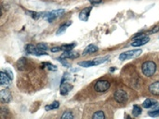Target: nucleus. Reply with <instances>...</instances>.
<instances>
[{"instance_id": "nucleus-6", "label": "nucleus", "mask_w": 159, "mask_h": 119, "mask_svg": "<svg viewBox=\"0 0 159 119\" xmlns=\"http://www.w3.org/2000/svg\"><path fill=\"white\" fill-rule=\"evenodd\" d=\"M26 50L28 53L30 54H33V55H35V56H41V55H47V53L45 51H42L40 50L39 48H37V47L32 45V44H29L27 45L26 47Z\"/></svg>"}, {"instance_id": "nucleus-19", "label": "nucleus", "mask_w": 159, "mask_h": 119, "mask_svg": "<svg viewBox=\"0 0 159 119\" xmlns=\"http://www.w3.org/2000/svg\"><path fill=\"white\" fill-rule=\"evenodd\" d=\"M92 118L93 119H104L105 118V115L102 111H98V112H95V114L92 116Z\"/></svg>"}, {"instance_id": "nucleus-11", "label": "nucleus", "mask_w": 159, "mask_h": 119, "mask_svg": "<svg viewBox=\"0 0 159 119\" xmlns=\"http://www.w3.org/2000/svg\"><path fill=\"white\" fill-rule=\"evenodd\" d=\"M1 78H0V84L2 86H8L11 82V78L9 77V76L4 72H1Z\"/></svg>"}, {"instance_id": "nucleus-23", "label": "nucleus", "mask_w": 159, "mask_h": 119, "mask_svg": "<svg viewBox=\"0 0 159 119\" xmlns=\"http://www.w3.org/2000/svg\"><path fill=\"white\" fill-rule=\"evenodd\" d=\"M37 48H39L40 50H42V51H47L48 50V45L47 44H44V43H40V44H37Z\"/></svg>"}, {"instance_id": "nucleus-28", "label": "nucleus", "mask_w": 159, "mask_h": 119, "mask_svg": "<svg viewBox=\"0 0 159 119\" xmlns=\"http://www.w3.org/2000/svg\"><path fill=\"white\" fill-rule=\"evenodd\" d=\"M58 61H59V62H61L63 65H65V66H70V64H69L68 62H64V61H63V58H61H61H58Z\"/></svg>"}, {"instance_id": "nucleus-27", "label": "nucleus", "mask_w": 159, "mask_h": 119, "mask_svg": "<svg viewBox=\"0 0 159 119\" xmlns=\"http://www.w3.org/2000/svg\"><path fill=\"white\" fill-rule=\"evenodd\" d=\"M148 115L150 117H159V109L157 110H155V111H152V112H149Z\"/></svg>"}, {"instance_id": "nucleus-5", "label": "nucleus", "mask_w": 159, "mask_h": 119, "mask_svg": "<svg viewBox=\"0 0 159 119\" xmlns=\"http://www.w3.org/2000/svg\"><path fill=\"white\" fill-rule=\"evenodd\" d=\"M63 13H64V9H58V10H54V11H51V12L45 14L44 17L46 20H48L49 22H51L53 20H55L56 18H58L59 16H61Z\"/></svg>"}, {"instance_id": "nucleus-21", "label": "nucleus", "mask_w": 159, "mask_h": 119, "mask_svg": "<svg viewBox=\"0 0 159 119\" xmlns=\"http://www.w3.org/2000/svg\"><path fill=\"white\" fill-rule=\"evenodd\" d=\"M133 116L134 117H139L142 114V108L138 105H134L133 106Z\"/></svg>"}, {"instance_id": "nucleus-20", "label": "nucleus", "mask_w": 159, "mask_h": 119, "mask_svg": "<svg viewBox=\"0 0 159 119\" xmlns=\"http://www.w3.org/2000/svg\"><path fill=\"white\" fill-rule=\"evenodd\" d=\"M59 106H60V103H59V102H54V103H52L51 104H49V105L46 106V107H45V109H46L47 111H49V110L57 109Z\"/></svg>"}, {"instance_id": "nucleus-8", "label": "nucleus", "mask_w": 159, "mask_h": 119, "mask_svg": "<svg viewBox=\"0 0 159 119\" xmlns=\"http://www.w3.org/2000/svg\"><path fill=\"white\" fill-rule=\"evenodd\" d=\"M73 89V86L70 85L68 82H65V81H61V95H66L68 94Z\"/></svg>"}, {"instance_id": "nucleus-26", "label": "nucleus", "mask_w": 159, "mask_h": 119, "mask_svg": "<svg viewBox=\"0 0 159 119\" xmlns=\"http://www.w3.org/2000/svg\"><path fill=\"white\" fill-rule=\"evenodd\" d=\"M43 65H44V66H48V70H53V71H56V70H57V68H56L55 65H52V64H50V63H48V62H46V63H44Z\"/></svg>"}, {"instance_id": "nucleus-14", "label": "nucleus", "mask_w": 159, "mask_h": 119, "mask_svg": "<svg viewBox=\"0 0 159 119\" xmlns=\"http://www.w3.org/2000/svg\"><path fill=\"white\" fill-rule=\"evenodd\" d=\"M98 50H99V48H98L97 46H95V45H89V46H88V47L85 48V50H84V52H83V55H84V56H87V55H89V54L95 53V52H97Z\"/></svg>"}, {"instance_id": "nucleus-18", "label": "nucleus", "mask_w": 159, "mask_h": 119, "mask_svg": "<svg viewBox=\"0 0 159 119\" xmlns=\"http://www.w3.org/2000/svg\"><path fill=\"white\" fill-rule=\"evenodd\" d=\"M75 46H76V45H75V43H73V44H69V45H63V46H61V47H60V48H61V50H62V51H70V50H72Z\"/></svg>"}, {"instance_id": "nucleus-31", "label": "nucleus", "mask_w": 159, "mask_h": 119, "mask_svg": "<svg viewBox=\"0 0 159 119\" xmlns=\"http://www.w3.org/2000/svg\"><path fill=\"white\" fill-rule=\"evenodd\" d=\"M6 73H7V74H8V76H9V77H10L11 79L13 78V76H12V73H11V72H10L9 70H6Z\"/></svg>"}, {"instance_id": "nucleus-22", "label": "nucleus", "mask_w": 159, "mask_h": 119, "mask_svg": "<svg viewBox=\"0 0 159 119\" xmlns=\"http://www.w3.org/2000/svg\"><path fill=\"white\" fill-rule=\"evenodd\" d=\"M109 59V56H106V57H102V58H98V59H95L94 60V62H95V65H98V64H101L102 62H105L107 60Z\"/></svg>"}, {"instance_id": "nucleus-25", "label": "nucleus", "mask_w": 159, "mask_h": 119, "mask_svg": "<svg viewBox=\"0 0 159 119\" xmlns=\"http://www.w3.org/2000/svg\"><path fill=\"white\" fill-rule=\"evenodd\" d=\"M29 14H31L30 16H31V17H33L34 19H38V18L41 16V14H42V13H39V12L37 13V12H33V11H30V12H29Z\"/></svg>"}, {"instance_id": "nucleus-29", "label": "nucleus", "mask_w": 159, "mask_h": 119, "mask_svg": "<svg viewBox=\"0 0 159 119\" xmlns=\"http://www.w3.org/2000/svg\"><path fill=\"white\" fill-rule=\"evenodd\" d=\"M51 51H52V52H58V51H61V48H60V47L52 48H51Z\"/></svg>"}, {"instance_id": "nucleus-3", "label": "nucleus", "mask_w": 159, "mask_h": 119, "mask_svg": "<svg viewBox=\"0 0 159 119\" xmlns=\"http://www.w3.org/2000/svg\"><path fill=\"white\" fill-rule=\"evenodd\" d=\"M110 88V83L107 80H99L94 85V89L97 92H104Z\"/></svg>"}, {"instance_id": "nucleus-2", "label": "nucleus", "mask_w": 159, "mask_h": 119, "mask_svg": "<svg viewBox=\"0 0 159 119\" xmlns=\"http://www.w3.org/2000/svg\"><path fill=\"white\" fill-rule=\"evenodd\" d=\"M142 49H134V50H129L127 52H123L119 55V60L120 61H125V60H129L136 58L142 54Z\"/></svg>"}, {"instance_id": "nucleus-13", "label": "nucleus", "mask_w": 159, "mask_h": 119, "mask_svg": "<svg viewBox=\"0 0 159 119\" xmlns=\"http://www.w3.org/2000/svg\"><path fill=\"white\" fill-rule=\"evenodd\" d=\"M149 91L155 96H159V81L154 82L149 86Z\"/></svg>"}, {"instance_id": "nucleus-10", "label": "nucleus", "mask_w": 159, "mask_h": 119, "mask_svg": "<svg viewBox=\"0 0 159 119\" xmlns=\"http://www.w3.org/2000/svg\"><path fill=\"white\" fill-rule=\"evenodd\" d=\"M92 7H86L84 9L81 10V12L79 13V19L83 21H87L89 20V13L91 11Z\"/></svg>"}, {"instance_id": "nucleus-1", "label": "nucleus", "mask_w": 159, "mask_h": 119, "mask_svg": "<svg viewBox=\"0 0 159 119\" xmlns=\"http://www.w3.org/2000/svg\"><path fill=\"white\" fill-rule=\"evenodd\" d=\"M142 70H143V73L144 76L151 77L155 75V73L157 71V64L152 61L145 62L142 66Z\"/></svg>"}, {"instance_id": "nucleus-7", "label": "nucleus", "mask_w": 159, "mask_h": 119, "mask_svg": "<svg viewBox=\"0 0 159 119\" xmlns=\"http://www.w3.org/2000/svg\"><path fill=\"white\" fill-rule=\"evenodd\" d=\"M11 100V94L7 89H3L0 92V101L2 103H7Z\"/></svg>"}, {"instance_id": "nucleus-17", "label": "nucleus", "mask_w": 159, "mask_h": 119, "mask_svg": "<svg viewBox=\"0 0 159 119\" xmlns=\"http://www.w3.org/2000/svg\"><path fill=\"white\" fill-rule=\"evenodd\" d=\"M78 65H79V66H82V67H85V68H88V67L95 66V62H94V61L80 62H78Z\"/></svg>"}, {"instance_id": "nucleus-16", "label": "nucleus", "mask_w": 159, "mask_h": 119, "mask_svg": "<svg viewBox=\"0 0 159 119\" xmlns=\"http://www.w3.org/2000/svg\"><path fill=\"white\" fill-rule=\"evenodd\" d=\"M71 23H72V21H68V23L66 22V23L62 24V25H61V27L58 29V31H57L56 34H57V35H59V34H62L65 32V30L67 29V27L71 25Z\"/></svg>"}, {"instance_id": "nucleus-15", "label": "nucleus", "mask_w": 159, "mask_h": 119, "mask_svg": "<svg viewBox=\"0 0 159 119\" xmlns=\"http://www.w3.org/2000/svg\"><path fill=\"white\" fill-rule=\"evenodd\" d=\"M61 58H66V59H75V58H78L79 57V54L77 52H73L72 50L70 51H64L61 56Z\"/></svg>"}, {"instance_id": "nucleus-24", "label": "nucleus", "mask_w": 159, "mask_h": 119, "mask_svg": "<svg viewBox=\"0 0 159 119\" xmlns=\"http://www.w3.org/2000/svg\"><path fill=\"white\" fill-rule=\"evenodd\" d=\"M61 118L62 119H73L74 118V116L71 112H64V114L61 116Z\"/></svg>"}, {"instance_id": "nucleus-4", "label": "nucleus", "mask_w": 159, "mask_h": 119, "mask_svg": "<svg viewBox=\"0 0 159 119\" xmlns=\"http://www.w3.org/2000/svg\"><path fill=\"white\" fill-rule=\"evenodd\" d=\"M114 98L115 100L119 103H125L128 101V94L126 91L122 90V89H117L115 94H114Z\"/></svg>"}, {"instance_id": "nucleus-9", "label": "nucleus", "mask_w": 159, "mask_h": 119, "mask_svg": "<svg viewBox=\"0 0 159 119\" xmlns=\"http://www.w3.org/2000/svg\"><path fill=\"white\" fill-rule=\"evenodd\" d=\"M149 40H150V37L144 35L141 38H137L134 42L131 43V46L132 47H140V46H143V45H145L146 43H148Z\"/></svg>"}, {"instance_id": "nucleus-12", "label": "nucleus", "mask_w": 159, "mask_h": 119, "mask_svg": "<svg viewBox=\"0 0 159 119\" xmlns=\"http://www.w3.org/2000/svg\"><path fill=\"white\" fill-rule=\"evenodd\" d=\"M143 106L146 109L148 108H155V107H157L158 106V103L157 102L154 101V100H151V99H147L143 102Z\"/></svg>"}, {"instance_id": "nucleus-30", "label": "nucleus", "mask_w": 159, "mask_h": 119, "mask_svg": "<svg viewBox=\"0 0 159 119\" xmlns=\"http://www.w3.org/2000/svg\"><path fill=\"white\" fill-rule=\"evenodd\" d=\"M91 4H93V5H95V4H100V3H102V0H89Z\"/></svg>"}]
</instances>
